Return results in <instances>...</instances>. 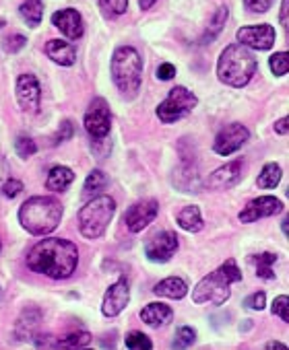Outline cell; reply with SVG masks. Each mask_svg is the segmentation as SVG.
Masks as SVG:
<instances>
[{"label": "cell", "mask_w": 289, "mask_h": 350, "mask_svg": "<svg viewBox=\"0 0 289 350\" xmlns=\"http://www.w3.org/2000/svg\"><path fill=\"white\" fill-rule=\"evenodd\" d=\"M79 264V250L75 243L52 237L42 239L27 256V266L32 272L46 274L54 280L68 278Z\"/></svg>", "instance_id": "obj_1"}, {"label": "cell", "mask_w": 289, "mask_h": 350, "mask_svg": "<svg viewBox=\"0 0 289 350\" xmlns=\"http://www.w3.org/2000/svg\"><path fill=\"white\" fill-rule=\"evenodd\" d=\"M62 219V204L56 198L48 196H36L29 198L21 208H19V223L21 227L38 237H46L52 233Z\"/></svg>", "instance_id": "obj_2"}, {"label": "cell", "mask_w": 289, "mask_h": 350, "mask_svg": "<svg viewBox=\"0 0 289 350\" xmlns=\"http://www.w3.org/2000/svg\"><path fill=\"white\" fill-rule=\"evenodd\" d=\"M254 72H256V58L246 46L234 44L221 52V58L217 62V77L223 85L242 89L252 81Z\"/></svg>", "instance_id": "obj_3"}, {"label": "cell", "mask_w": 289, "mask_h": 350, "mask_svg": "<svg viewBox=\"0 0 289 350\" xmlns=\"http://www.w3.org/2000/svg\"><path fill=\"white\" fill-rule=\"evenodd\" d=\"M242 280V272L236 264V260H227L225 264H221L215 272H211L209 276H205L192 293V301L197 305L203 303H211V305H223L229 295H231V284Z\"/></svg>", "instance_id": "obj_4"}, {"label": "cell", "mask_w": 289, "mask_h": 350, "mask_svg": "<svg viewBox=\"0 0 289 350\" xmlns=\"http://www.w3.org/2000/svg\"><path fill=\"white\" fill-rule=\"evenodd\" d=\"M112 79L118 91L126 97H134L142 81V58L130 46H122L112 56Z\"/></svg>", "instance_id": "obj_5"}, {"label": "cell", "mask_w": 289, "mask_h": 350, "mask_svg": "<svg viewBox=\"0 0 289 350\" xmlns=\"http://www.w3.org/2000/svg\"><path fill=\"white\" fill-rule=\"evenodd\" d=\"M116 213V202L110 196H93L81 211H79V229L81 235L87 239H99L112 217Z\"/></svg>", "instance_id": "obj_6"}, {"label": "cell", "mask_w": 289, "mask_h": 350, "mask_svg": "<svg viewBox=\"0 0 289 350\" xmlns=\"http://www.w3.org/2000/svg\"><path fill=\"white\" fill-rule=\"evenodd\" d=\"M197 103H199L197 95L190 93L186 87H174L170 91V95L166 97V101L160 103L158 118L164 124H174V122L182 120L184 116H188L197 107Z\"/></svg>", "instance_id": "obj_7"}, {"label": "cell", "mask_w": 289, "mask_h": 350, "mask_svg": "<svg viewBox=\"0 0 289 350\" xmlns=\"http://www.w3.org/2000/svg\"><path fill=\"white\" fill-rule=\"evenodd\" d=\"M83 124H85V130H87L95 140L105 138V136L110 134V130H112V113H110L108 103H105L103 99H95V101L89 105Z\"/></svg>", "instance_id": "obj_8"}, {"label": "cell", "mask_w": 289, "mask_h": 350, "mask_svg": "<svg viewBox=\"0 0 289 350\" xmlns=\"http://www.w3.org/2000/svg\"><path fill=\"white\" fill-rule=\"evenodd\" d=\"M158 213H160L158 200H151V198L149 200H138L126 211L124 223H126L130 233H138V231H142L144 227H149L155 221Z\"/></svg>", "instance_id": "obj_9"}, {"label": "cell", "mask_w": 289, "mask_h": 350, "mask_svg": "<svg viewBox=\"0 0 289 350\" xmlns=\"http://www.w3.org/2000/svg\"><path fill=\"white\" fill-rule=\"evenodd\" d=\"M250 138V132L244 124H229L225 126L217 136H215V142H213V150L217 154H223V157H229L234 154L236 150H240L246 140Z\"/></svg>", "instance_id": "obj_10"}, {"label": "cell", "mask_w": 289, "mask_h": 350, "mask_svg": "<svg viewBox=\"0 0 289 350\" xmlns=\"http://www.w3.org/2000/svg\"><path fill=\"white\" fill-rule=\"evenodd\" d=\"M178 252V235L172 231L155 233L147 243H144V256L151 262H168Z\"/></svg>", "instance_id": "obj_11"}, {"label": "cell", "mask_w": 289, "mask_h": 350, "mask_svg": "<svg viewBox=\"0 0 289 350\" xmlns=\"http://www.w3.org/2000/svg\"><path fill=\"white\" fill-rule=\"evenodd\" d=\"M17 101L21 105L23 111L34 113L40 107V99H42V89L40 83L36 79V75H21L17 79Z\"/></svg>", "instance_id": "obj_12"}, {"label": "cell", "mask_w": 289, "mask_h": 350, "mask_svg": "<svg viewBox=\"0 0 289 350\" xmlns=\"http://www.w3.org/2000/svg\"><path fill=\"white\" fill-rule=\"evenodd\" d=\"M281 211H283L281 200H277L275 196H260V198L250 200L244 206V211L240 213V221L242 223H254L258 219H266V217L279 215Z\"/></svg>", "instance_id": "obj_13"}, {"label": "cell", "mask_w": 289, "mask_h": 350, "mask_svg": "<svg viewBox=\"0 0 289 350\" xmlns=\"http://www.w3.org/2000/svg\"><path fill=\"white\" fill-rule=\"evenodd\" d=\"M238 42L252 50H271L275 44V29L271 25H254V27H242L238 31Z\"/></svg>", "instance_id": "obj_14"}, {"label": "cell", "mask_w": 289, "mask_h": 350, "mask_svg": "<svg viewBox=\"0 0 289 350\" xmlns=\"http://www.w3.org/2000/svg\"><path fill=\"white\" fill-rule=\"evenodd\" d=\"M244 175V161H231L219 169H215L209 178H207V186L213 188V190H225V188H231L236 186Z\"/></svg>", "instance_id": "obj_15"}, {"label": "cell", "mask_w": 289, "mask_h": 350, "mask_svg": "<svg viewBox=\"0 0 289 350\" xmlns=\"http://www.w3.org/2000/svg\"><path fill=\"white\" fill-rule=\"evenodd\" d=\"M128 299H130V288H128V280L126 278H120L118 282H114L105 295H103V305H101V311L105 317H116L126 305H128Z\"/></svg>", "instance_id": "obj_16"}, {"label": "cell", "mask_w": 289, "mask_h": 350, "mask_svg": "<svg viewBox=\"0 0 289 350\" xmlns=\"http://www.w3.org/2000/svg\"><path fill=\"white\" fill-rule=\"evenodd\" d=\"M52 23L68 38V40H79L83 36V19L75 9H62L52 15Z\"/></svg>", "instance_id": "obj_17"}, {"label": "cell", "mask_w": 289, "mask_h": 350, "mask_svg": "<svg viewBox=\"0 0 289 350\" xmlns=\"http://www.w3.org/2000/svg\"><path fill=\"white\" fill-rule=\"evenodd\" d=\"M46 54H48L50 60H54L60 66H73L75 60H77V50L68 42H62V40L48 42L46 44Z\"/></svg>", "instance_id": "obj_18"}, {"label": "cell", "mask_w": 289, "mask_h": 350, "mask_svg": "<svg viewBox=\"0 0 289 350\" xmlns=\"http://www.w3.org/2000/svg\"><path fill=\"white\" fill-rule=\"evenodd\" d=\"M138 315H140V319H142L144 323L151 325V327L166 325V323H170L172 317H174L172 309H170L168 305H164V303H151V305H147L144 309H140Z\"/></svg>", "instance_id": "obj_19"}, {"label": "cell", "mask_w": 289, "mask_h": 350, "mask_svg": "<svg viewBox=\"0 0 289 350\" xmlns=\"http://www.w3.org/2000/svg\"><path fill=\"white\" fill-rule=\"evenodd\" d=\"M153 293L158 297H168V299H182L186 293H188V284L178 278V276H172V278H166L162 282L155 284Z\"/></svg>", "instance_id": "obj_20"}, {"label": "cell", "mask_w": 289, "mask_h": 350, "mask_svg": "<svg viewBox=\"0 0 289 350\" xmlns=\"http://www.w3.org/2000/svg\"><path fill=\"white\" fill-rule=\"evenodd\" d=\"M73 182H75V173L68 167H54L48 173L46 188L52 190V192H64Z\"/></svg>", "instance_id": "obj_21"}, {"label": "cell", "mask_w": 289, "mask_h": 350, "mask_svg": "<svg viewBox=\"0 0 289 350\" xmlns=\"http://www.w3.org/2000/svg\"><path fill=\"white\" fill-rule=\"evenodd\" d=\"M40 321H42V311L40 309H27L19 317V321H17V336L23 338V340L25 338H34Z\"/></svg>", "instance_id": "obj_22"}, {"label": "cell", "mask_w": 289, "mask_h": 350, "mask_svg": "<svg viewBox=\"0 0 289 350\" xmlns=\"http://www.w3.org/2000/svg\"><path fill=\"white\" fill-rule=\"evenodd\" d=\"M178 225L188 231V233H197L203 229V217H201V211L199 206H184L180 213H178Z\"/></svg>", "instance_id": "obj_23"}, {"label": "cell", "mask_w": 289, "mask_h": 350, "mask_svg": "<svg viewBox=\"0 0 289 350\" xmlns=\"http://www.w3.org/2000/svg\"><path fill=\"white\" fill-rule=\"evenodd\" d=\"M277 262V256L275 254H258V256H252L250 258V264L254 266V272L258 278H264V280H273L275 278V272H273V264Z\"/></svg>", "instance_id": "obj_24"}, {"label": "cell", "mask_w": 289, "mask_h": 350, "mask_svg": "<svg viewBox=\"0 0 289 350\" xmlns=\"http://www.w3.org/2000/svg\"><path fill=\"white\" fill-rule=\"evenodd\" d=\"M108 186V175L99 169L91 171L89 178L85 180V186H83V198L85 200H91L93 196H97L103 188Z\"/></svg>", "instance_id": "obj_25"}, {"label": "cell", "mask_w": 289, "mask_h": 350, "mask_svg": "<svg viewBox=\"0 0 289 350\" xmlns=\"http://www.w3.org/2000/svg\"><path fill=\"white\" fill-rule=\"evenodd\" d=\"M281 182V167L277 163H266L258 175L256 184L262 188V190H271V188H277Z\"/></svg>", "instance_id": "obj_26"}, {"label": "cell", "mask_w": 289, "mask_h": 350, "mask_svg": "<svg viewBox=\"0 0 289 350\" xmlns=\"http://www.w3.org/2000/svg\"><path fill=\"white\" fill-rule=\"evenodd\" d=\"M21 17L29 23V27H38L42 23V17H44V5L42 0H25L19 9Z\"/></svg>", "instance_id": "obj_27"}, {"label": "cell", "mask_w": 289, "mask_h": 350, "mask_svg": "<svg viewBox=\"0 0 289 350\" xmlns=\"http://www.w3.org/2000/svg\"><path fill=\"white\" fill-rule=\"evenodd\" d=\"M91 342V334L89 332H73L64 338H60L56 342L58 348H81V346H87Z\"/></svg>", "instance_id": "obj_28"}, {"label": "cell", "mask_w": 289, "mask_h": 350, "mask_svg": "<svg viewBox=\"0 0 289 350\" xmlns=\"http://www.w3.org/2000/svg\"><path fill=\"white\" fill-rule=\"evenodd\" d=\"M124 344L132 350H151L153 342L149 340V336H144L142 332H130L124 340Z\"/></svg>", "instance_id": "obj_29"}, {"label": "cell", "mask_w": 289, "mask_h": 350, "mask_svg": "<svg viewBox=\"0 0 289 350\" xmlns=\"http://www.w3.org/2000/svg\"><path fill=\"white\" fill-rule=\"evenodd\" d=\"M268 64H271L273 75H277V77H285V75L289 72V54H287V52L273 54V56H271V60H268Z\"/></svg>", "instance_id": "obj_30"}, {"label": "cell", "mask_w": 289, "mask_h": 350, "mask_svg": "<svg viewBox=\"0 0 289 350\" xmlns=\"http://www.w3.org/2000/svg\"><path fill=\"white\" fill-rule=\"evenodd\" d=\"M15 150H17V154H19V157L27 159V157L36 154L38 144H36V140H34V138H29V136H19V138L15 140Z\"/></svg>", "instance_id": "obj_31"}, {"label": "cell", "mask_w": 289, "mask_h": 350, "mask_svg": "<svg viewBox=\"0 0 289 350\" xmlns=\"http://www.w3.org/2000/svg\"><path fill=\"white\" fill-rule=\"evenodd\" d=\"M225 21H227V9H225V7H219L217 13H215V17H213V21H211V25H209V31H207V38H205V40L215 38V36L223 29Z\"/></svg>", "instance_id": "obj_32"}, {"label": "cell", "mask_w": 289, "mask_h": 350, "mask_svg": "<svg viewBox=\"0 0 289 350\" xmlns=\"http://www.w3.org/2000/svg\"><path fill=\"white\" fill-rule=\"evenodd\" d=\"M25 44H27V40H25V36H21V33L9 36V38H5V42H3V46H5V50H7L9 54H17L19 50L25 48Z\"/></svg>", "instance_id": "obj_33"}, {"label": "cell", "mask_w": 289, "mask_h": 350, "mask_svg": "<svg viewBox=\"0 0 289 350\" xmlns=\"http://www.w3.org/2000/svg\"><path fill=\"white\" fill-rule=\"evenodd\" d=\"M273 313L279 315L281 321H285V323L289 321V297H287V295H281V297L275 299V303H273Z\"/></svg>", "instance_id": "obj_34"}, {"label": "cell", "mask_w": 289, "mask_h": 350, "mask_svg": "<svg viewBox=\"0 0 289 350\" xmlns=\"http://www.w3.org/2000/svg\"><path fill=\"white\" fill-rule=\"evenodd\" d=\"M101 9L110 15H122L128 9V0H101Z\"/></svg>", "instance_id": "obj_35"}, {"label": "cell", "mask_w": 289, "mask_h": 350, "mask_svg": "<svg viewBox=\"0 0 289 350\" xmlns=\"http://www.w3.org/2000/svg\"><path fill=\"white\" fill-rule=\"evenodd\" d=\"M21 192H23V184H21L19 180L9 178V180L3 184V194H5L7 198H17Z\"/></svg>", "instance_id": "obj_36"}, {"label": "cell", "mask_w": 289, "mask_h": 350, "mask_svg": "<svg viewBox=\"0 0 289 350\" xmlns=\"http://www.w3.org/2000/svg\"><path fill=\"white\" fill-rule=\"evenodd\" d=\"M244 305H246L248 309H252V311H262V309H264V305H266V295L258 291V293L250 295V297L244 301Z\"/></svg>", "instance_id": "obj_37"}, {"label": "cell", "mask_w": 289, "mask_h": 350, "mask_svg": "<svg viewBox=\"0 0 289 350\" xmlns=\"http://www.w3.org/2000/svg\"><path fill=\"white\" fill-rule=\"evenodd\" d=\"M176 336H178L176 346H190V344H194V340H197V332H194L192 327H188V325L180 327Z\"/></svg>", "instance_id": "obj_38"}, {"label": "cell", "mask_w": 289, "mask_h": 350, "mask_svg": "<svg viewBox=\"0 0 289 350\" xmlns=\"http://www.w3.org/2000/svg\"><path fill=\"white\" fill-rule=\"evenodd\" d=\"M244 5L252 13H266L273 5V0H244Z\"/></svg>", "instance_id": "obj_39"}, {"label": "cell", "mask_w": 289, "mask_h": 350, "mask_svg": "<svg viewBox=\"0 0 289 350\" xmlns=\"http://www.w3.org/2000/svg\"><path fill=\"white\" fill-rule=\"evenodd\" d=\"M73 130H75V128H73V122H71V120H64L62 126H60V130H58V134L54 136V144L68 140V138L73 136Z\"/></svg>", "instance_id": "obj_40"}, {"label": "cell", "mask_w": 289, "mask_h": 350, "mask_svg": "<svg viewBox=\"0 0 289 350\" xmlns=\"http://www.w3.org/2000/svg\"><path fill=\"white\" fill-rule=\"evenodd\" d=\"M174 75H176V66L174 64H162L158 68V79L160 81H170V79H174Z\"/></svg>", "instance_id": "obj_41"}, {"label": "cell", "mask_w": 289, "mask_h": 350, "mask_svg": "<svg viewBox=\"0 0 289 350\" xmlns=\"http://www.w3.org/2000/svg\"><path fill=\"white\" fill-rule=\"evenodd\" d=\"M9 173H11V165H9V161L0 157V192H3V184L11 178Z\"/></svg>", "instance_id": "obj_42"}, {"label": "cell", "mask_w": 289, "mask_h": 350, "mask_svg": "<svg viewBox=\"0 0 289 350\" xmlns=\"http://www.w3.org/2000/svg\"><path fill=\"white\" fill-rule=\"evenodd\" d=\"M287 130H289V120H287V118H281V120L275 124V132H277V134H287Z\"/></svg>", "instance_id": "obj_43"}, {"label": "cell", "mask_w": 289, "mask_h": 350, "mask_svg": "<svg viewBox=\"0 0 289 350\" xmlns=\"http://www.w3.org/2000/svg\"><path fill=\"white\" fill-rule=\"evenodd\" d=\"M287 9H289V0H283V7H281V25L287 27Z\"/></svg>", "instance_id": "obj_44"}, {"label": "cell", "mask_w": 289, "mask_h": 350, "mask_svg": "<svg viewBox=\"0 0 289 350\" xmlns=\"http://www.w3.org/2000/svg\"><path fill=\"white\" fill-rule=\"evenodd\" d=\"M153 3H155V0H138L140 9H151V7H153Z\"/></svg>", "instance_id": "obj_45"}, {"label": "cell", "mask_w": 289, "mask_h": 350, "mask_svg": "<svg viewBox=\"0 0 289 350\" xmlns=\"http://www.w3.org/2000/svg\"><path fill=\"white\" fill-rule=\"evenodd\" d=\"M266 348H277V350H287V346H285V344H281V342H268V344H266Z\"/></svg>", "instance_id": "obj_46"}, {"label": "cell", "mask_w": 289, "mask_h": 350, "mask_svg": "<svg viewBox=\"0 0 289 350\" xmlns=\"http://www.w3.org/2000/svg\"><path fill=\"white\" fill-rule=\"evenodd\" d=\"M3 27H5V21H3V19H0V29H3Z\"/></svg>", "instance_id": "obj_47"}, {"label": "cell", "mask_w": 289, "mask_h": 350, "mask_svg": "<svg viewBox=\"0 0 289 350\" xmlns=\"http://www.w3.org/2000/svg\"><path fill=\"white\" fill-rule=\"evenodd\" d=\"M0 250H3V243H0Z\"/></svg>", "instance_id": "obj_48"}]
</instances>
